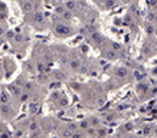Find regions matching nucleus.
<instances>
[{"label":"nucleus","mask_w":157,"mask_h":138,"mask_svg":"<svg viewBox=\"0 0 157 138\" xmlns=\"http://www.w3.org/2000/svg\"><path fill=\"white\" fill-rule=\"evenodd\" d=\"M25 24L33 28L36 32H46L51 26V19L48 17V14L40 9L35 13L29 14V16H25Z\"/></svg>","instance_id":"obj_1"},{"label":"nucleus","mask_w":157,"mask_h":138,"mask_svg":"<svg viewBox=\"0 0 157 138\" xmlns=\"http://www.w3.org/2000/svg\"><path fill=\"white\" fill-rule=\"evenodd\" d=\"M49 29L52 30V33L56 36L58 39H68L72 38L78 33V28L74 26L72 23H67V22H62V20H58L55 17L51 19V26Z\"/></svg>","instance_id":"obj_2"},{"label":"nucleus","mask_w":157,"mask_h":138,"mask_svg":"<svg viewBox=\"0 0 157 138\" xmlns=\"http://www.w3.org/2000/svg\"><path fill=\"white\" fill-rule=\"evenodd\" d=\"M127 55L125 48H124L121 43L118 42H113V40H107L104 46L100 49V56L104 58L105 61H118L121 58H124Z\"/></svg>","instance_id":"obj_3"},{"label":"nucleus","mask_w":157,"mask_h":138,"mask_svg":"<svg viewBox=\"0 0 157 138\" xmlns=\"http://www.w3.org/2000/svg\"><path fill=\"white\" fill-rule=\"evenodd\" d=\"M52 17H55V19H58V20H62V22H67V23H74V20H75L74 14L71 13V10L68 9L63 3L58 5L56 7H53Z\"/></svg>","instance_id":"obj_4"},{"label":"nucleus","mask_w":157,"mask_h":138,"mask_svg":"<svg viewBox=\"0 0 157 138\" xmlns=\"http://www.w3.org/2000/svg\"><path fill=\"white\" fill-rule=\"evenodd\" d=\"M19 7L23 16H29L42 9V0H22L19 3Z\"/></svg>","instance_id":"obj_5"},{"label":"nucleus","mask_w":157,"mask_h":138,"mask_svg":"<svg viewBox=\"0 0 157 138\" xmlns=\"http://www.w3.org/2000/svg\"><path fill=\"white\" fill-rule=\"evenodd\" d=\"M111 75H113V79H114V81H124V79L130 78L131 71H130L127 66H115V68H113Z\"/></svg>","instance_id":"obj_6"},{"label":"nucleus","mask_w":157,"mask_h":138,"mask_svg":"<svg viewBox=\"0 0 157 138\" xmlns=\"http://www.w3.org/2000/svg\"><path fill=\"white\" fill-rule=\"evenodd\" d=\"M97 5L100 6V9L102 10H107V9H113L115 6L118 5V2L117 0H94Z\"/></svg>","instance_id":"obj_7"},{"label":"nucleus","mask_w":157,"mask_h":138,"mask_svg":"<svg viewBox=\"0 0 157 138\" xmlns=\"http://www.w3.org/2000/svg\"><path fill=\"white\" fill-rule=\"evenodd\" d=\"M9 17V13H7V6L0 0V22H6Z\"/></svg>","instance_id":"obj_8"},{"label":"nucleus","mask_w":157,"mask_h":138,"mask_svg":"<svg viewBox=\"0 0 157 138\" xmlns=\"http://www.w3.org/2000/svg\"><path fill=\"white\" fill-rule=\"evenodd\" d=\"M16 2H17V3H20V2H22V0H16Z\"/></svg>","instance_id":"obj_9"}]
</instances>
